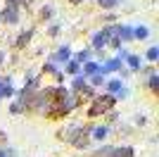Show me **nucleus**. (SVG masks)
Here are the masks:
<instances>
[{"label":"nucleus","instance_id":"4be33fe9","mask_svg":"<svg viewBox=\"0 0 159 157\" xmlns=\"http://www.w3.org/2000/svg\"><path fill=\"white\" fill-rule=\"evenodd\" d=\"M43 72H45V74H55V76L60 74V72H57V67H55L52 62H45V67H43Z\"/></svg>","mask_w":159,"mask_h":157},{"label":"nucleus","instance_id":"aec40b11","mask_svg":"<svg viewBox=\"0 0 159 157\" xmlns=\"http://www.w3.org/2000/svg\"><path fill=\"white\" fill-rule=\"evenodd\" d=\"M150 91H152V93L159 91V76H157V74H150Z\"/></svg>","mask_w":159,"mask_h":157},{"label":"nucleus","instance_id":"7ed1b4c3","mask_svg":"<svg viewBox=\"0 0 159 157\" xmlns=\"http://www.w3.org/2000/svg\"><path fill=\"white\" fill-rule=\"evenodd\" d=\"M121 67H124V62H121L119 57H114V59H107L105 64H100V74L105 76V74H109V72H119Z\"/></svg>","mask_w":159,"mask_h":157},{"label":"nucleus","instance_id":"f03ea898","mask_svg":"<svg viewBox=\"0 0 159 157\" xmlns=\"http://www.w3.org/2000/svg\"><path fill=\"white\" fill-rule=\"evenodd\" d=\"M0 17H2L5 24H17V21H19V7L5 5V7H2V12H0Z\"/></svg>","mask_w":159,"mask_h":157},{"label":"nucleus","instance_id":"c756f323","mask_svg":"<svg viewBox=\"0 0 159 157\" xmlns=\"http://www.w3.org/2000/svg\"><path fill=\"white\" fill-rule=\"evenodd\" d=\"M69 2H74V5H79V2H83V0H69Z\"/></svg>","mask_w":159,"mask_h":157},{"label":"nucleus","instance_id":"4468645a","mask_svg":"<svg viewBox=\"0 0 159 157\" xmlns=\"http://www.w3.org/2000/svg\"><path fill=\"white\" fill-rule=\"evenodd\" d=\"M126 59H128V64H131V69H135V72H138L140 67H143V59H140L138 55H128Z\"/></svg>","mask_w":159,"mask_h":157},{"label":"nucleus","instance_id":"a211bd4d","mask_svg":"<svg viewBox=\"0 0 159 157\" xmlns=\"http://www.w3.org/2000/svg\"><path fill=\"white\" fill-rule=\"evenodd\" d=\"M79 62H74V59H69V62H66V67H64V72L66 74H79Z\"/></svg>","mask_w":159,"mask_h":157},{"label":"nucleus","instance_id":"ddd939ff","mask_svg":"<svg viewBox=\"0 0 159 157\" xmlns=\"http://www.w3.org/2000/svg\"><path fill=\"white\" fill-rule=\"evenodd\" d=\"M107 126H95V129H90V133H93V136L90 138H98V140H102V138H107Z\"/></svg>","mask_w":159,"mask_h":157},{"label":"nucleus","instance_id":"f257e3e1","mask_svg":"<svg viewBox=\"0 0 159 157\" xmlns=\"http://www.w3.org/2000/svg\"><path fill=\"white\" fill-rule=\"evenodd\" d=\"M114 102H116V98L109 95V93L100 95V98H93V105H90V110H88V117H100V114L109 112L114 107Z\"/></svg>","mask_w":159,"mask_h":157},{"label":"nucleus","instance_id":"39448f33","mask_svg":"<svg viewBox=\"0 0 159 157\" xmlns=\"http://www.w3.org/2000/svg\"><path fill=\"white\" fill-rule=\"evenodd\" d=\"M12 95H14L12 78H10V76H2V78H0V100H2V98H12Z\"/></svg>","mask_w":159,"mask_h":157},{"label":"nucleus","instance_id":"cd10ccee","mask_svg":"<svg viewBox=\"0 0 159 157\" xmlns=\"http://www.w3.org/2000/svg\"><path fill=\"white\" fill-rule=\"evenodd\" d=\"M14 2H17V7H19V5H29L31 0H14Z\"/></svg>","mask_w":159,"mask_h":157},{"label":"nucleus","instance_id":"a878e982","mask_svg":"<svg viewBox=\"0 0 159 157\" xmlns=\"http://www.w3.org/2000/svg\"><path fill=\"white\" fill-rule=\"evenodd\" d=\"M10 112H12V114H19V112H24V107H21L19 102H14L12 107H10Z\"/></svg>","mask_w":159,"mask_h":157},{"label":"nucleus","instance_id":"2eb2a0df","mask_svg":"<svg viewBox=\"0 0 159 157\" xmlns=\"http://www.w3.org/2000/svg\"><path fill=\"white\" fill-rule=\"evenodd\" d=\"M88 59H90V50H81V52H76V59H74V62H79V64H86Z\"/></svg>","mask_w":159,"mask_h":157},{"label":"nucleus","instance_id":"bb28decb","mask_svg":"<svg viewBox=\"0 0 159 157\" xmlns=\"http://www.w3.org/2000/svg\"><path fill=\"white\" fill-rule=\"evenodd\" d=\"M57 33H60V24H52L50 26V36H57Z\"/></svg>","mask_w":159,"mask_h":157},{"label":"nucleus","instance_id":"dca6fc26","mask_svg":"<svg viewBox=\"0 0 159 157\" xmlns=\"http://www.w3.org/2000/svg\"><path fill=\"white\" fill-rule=\"evenodd\" d=\"M86 88V76H76L74 78V93H79Z\"/></svg>","mask_w":159,"mask_h":157},{"label":"nucleus","instance_id":"9d476101","mask_svg":"<svg viewBox=\"0 0 159 157\" xmlns=\"http://www.w3.org/2000/svg\"><path fill=\"white\" fill-rule=\"evenodd\" d=\"M133 38V29L131 26H121L119 24V43L121 40H131Z\"/></svg>","mask_w":159,"mask_h":157},{"label":"nucleus","instance_id":"423d86ee","mask_svg":"<svg viewBox=\"0 0 159 157\" xmlns=\"http://www.w3.org/2000/svg\"><path fill=\"white\" fill-rule=\"evenodd\" d=\"M107 43H109V38H107V33H105V31L93 33V48H95V50H102Z\"/></svg>","mask_w":159,"mask_h":157},{"label":"nucleus","instance_id":"f3484780","mask_svg":"<svg viewBox=\"0 0 159 157\" xmlns=\"http://www.w3.org/2000/svg\"><path fill=\"white\" fill-rule=\"evenodd\" d=\"M145 59H147V62H157V59H159V48H150V50H147V55H145Z\"/></svg>","mask_w":159,"mask_h":157},{"label":"nucleus","instance_id":"9b49d317","mask_svg":"<svg viewBox=\"0 0 159 157\" xmlns=\"http://www.w3.org/2000/svg\"><path fill=\"white\" fill-rule=\"evenodd\" d=\"M147 36H150V29H147V26H138V29H133V38L145 40Z\"/></svg>","mask_w":159,"mask_h":157},{"label":"nucleus","instance_id":"1a4fd4ad","mask_svg":"<svg viewBox=\"0 0 159 157\" xmlns=\"http://www.w3.org/2000/svg\"><path fill=\"white\" fill-rule=\"evenodd\" d=\"M31 36H33V31H31V29H29V31H21L19 36H17V43H14V45H17V48H24V45L29 43V40H31Z\"/></svg>","mask_w":159,"mask_h":157},{"label":"nucleus","instance_id":"393cba45","mask_svg":"<svg viewBox=\"0 0 159 157\" xmlns=\"http://www.w3.org/2000/svg\"><path fill=\"white\" fill-rule=\"evenodd\" d=\"M14 155H17V152L10 150V148H7V150H5V148H0V157H14Z\"/></svg>","mask_w":159,"mask_h":157},{"label":"nucleus","instance_id":"f8f14e48","mask_svg":"<svg viewBox=\"0 0 159 157\" xmlns=\"http://www.w3.org/2000/svg\"><path fill=\"white\" fill-rule=\"evenodd\" d=\"M105 83H107V91H109V95H112V93H119L121 88H124L119 78H112V81H105Z\"/></svg>","mask_w":159,"mask_h":157},{"label":"nucleus","instance_id":"20e7f679","mask_svg":"<svg viewBox=\"0 0 159 157\" xmlns=\"http://www.w3.org/2000/svg\"><path fill=\"white\" fill-rule=\"evenodd\" d=\"M69 59H71V50H69V45L60 48L57 52L50 55V62H52V64H57V62H69Z\"/></svg>","mask_w":159,"mask_h":157},{"label":"nucleus","instance_id":"5701e85b","mask_svg":"<svg viewBox=\"0 0 159 157\" xmlns=\"http://www.w3.org/2000/svg\"><path fill=\"white\" fill-rule=\"evenodd\" d=\"M105 81H107V78L102 76V74H95V76H90V83H93V86H102Z\"/></svg>","mask_w":159,"mask_h":157},{"label":"nucleus","instance_id":"b1692460","mask_svg":"<svg viewBox=\"0 0 159 157\" xmlns=\"http://www.w3.org/2000/svg\"><path fill=\"white\" fill-rule=\"evenodd\" d=\"M40 17H43V19H50V17H52V7H43V10H40Z\"/></svg>","mask_w":159,"mask_h":157},{"label":"nucleus","instance_id":"6ab92c4d","mask_svg":"<svg viewBox=\"0 0 159 157\" xmlns=\"http://www.w3.org/2000/svg\"><path fill=\"white\" fill-rule=\"evenodd\" d=\"M100 2V7H102V10H112V7H116L121 2V0H98Z\"/></svg>","mask_w":159,"mask_h":157},{"label":"nucleus","instance_id":"6e6552de","mask_svg":"<svg viewBox=\"0 0 159 157\" xmlns=\"http://www.w3.org/2000/svg\"><path fill=\"white\" fill-rule=\"evenodd\" d=\"M135 152H133V148H128V145H124V148H112V152H109V157H133Z\"/></svg>","mask_w":159,"mask_h":157},{"label":"nucleus","instance_id":"c85d7f7f","mask_svg":"<svg viewBox=\"0 0 159 157\" xmlns=\"http://www.w3.org/2000/svg\"><path fill=\"white\" fill-rule=\"evenodd\" d=\"M2 62H5V52L0 50V64H2Z\"/></svg>","mask_w":159,"mask_h":157},{"label":"nucleus","instance_id":"412c9836","mask_svg":"<svg viewBox=\"0 0 159 157\" xmlns=\"http://www.w3.org/2000/svg\"><path fill=\"white\" fill-rule=\"evenodd\" d=\"M109 152H112V148L105 145V148H98V150L93 152V157H109Z\"/></svg>","mask_w":159,"mask_h":157},{"label":"nucleus","instance_id":"0eeeda50","mask_svg":"<svg viewBox=\"0 0 159 157\" xmlns=\"http://www.w3.org/2000/svg\"><path fill=\"white\" fill-rule=\"evenodd\" d=\"M95 74H100V64L98 62H93V59H88L86 64H83V74H81V76H95Z\"/></svg>","mask_w":159,"mask_h":157}]
</instances>
